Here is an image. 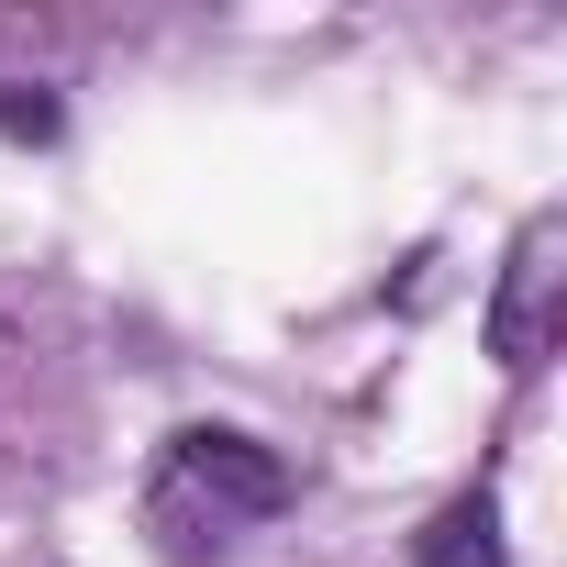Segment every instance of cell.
<instances>
[{
  "instance_id": "cell-2",
  "label": "cell",
  "mask_w": 567,
  "mask_h": 567,
  "mask_svg": "<svg viewBox=\"0 0 567 567\" xmlns=\"http://www.w3.org/2000/svg\"><path fill=\"white\" fill-rule=\"evenodd\" d=\"M567 223L556 212H534L523 234H512V267H501V290H489V357L512 368V379H534L545 357H556V301H567Z\"/></svg>"
},
{
  "instance_id": "cell-1",
  "label": "cell",
  "mask_w": 567,
  "mask_h": 567,
  "mask_svg": "<svg viewBox=\"0 0 567 567\" xmlns=\"http://www.w3.org/2000/svg\"><path fill=\"white\" fill-rule=\"evenodd\" d=\"M290 456H267L256 434H223V423H189L167 456H156V489H145V534L167 556H223L234 534L290 512Z\"/></svg>"
},
{
  "instance_id": "cell-4",
  "label": "cell",
  "mask_w": 567,
  "mask_h": 567,
  "mask_svg": "<svg viewBox=\"0 0 567 567\" xmlns=\"http://www.w3.org/2000/svg\"><path fill=\"white\" fill-rule=\"evenodd\" d=\"M0 134L45 145V134H56V101H45V90H12V79H0Z\"/></svg>"
},
{
  "instance_id": "cell-3",
  "label": "cell",
  "mask_w": 567,
  "mask_h": 567,
  "mask_svg": "<svg viewBox=\"0 0 567 567\" xmlns=\"http://www.w3.org/2000/svg\"><path fill=\"white\" fill-rule=\"evenodd\" d=\"M412 567H501V512H489V489L445 501V512L423 523V556H412Z\"/></svg>"
}]
</instances>
